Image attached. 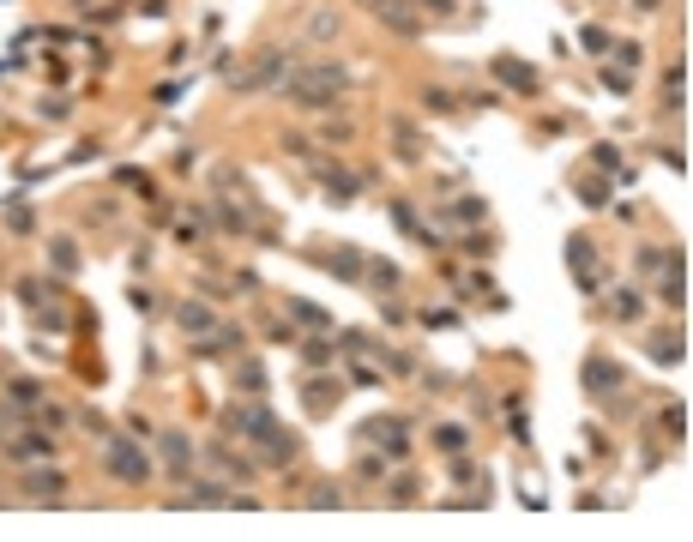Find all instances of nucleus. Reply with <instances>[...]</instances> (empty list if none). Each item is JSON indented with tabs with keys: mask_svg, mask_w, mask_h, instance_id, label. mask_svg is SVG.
Here are the masks:
<instances>
[{
	"mask_svg": "<svg viewBox=\"0 0 693 542\" xmlns=\"http://www.w3.org/2000/svg\"><path fill=\"white\" fill-rule=\"evenodd\" d=\"M290 320L314 325V332H332V314H326V307H314V301H302V296H290Z\"/></svg>",
	"mask_w": 693,
	"mask_h": 542,
	"instance_id": "obj_16",
	"label": "nucleus"
},
{
	"mask_svg": "<svg viewBox=\"0 0 693 542\" xmlns=\"http://www.w3.org/2000/svg\"><path fill=\"white\" fill-rule=\"evenodd\" d=\"M308 506H320V512H332V506H344V494H338V488H314V494H308Z\"/></svg>",
	"mask_w": 693,
	"mask_h": 542,
	"instance_id": "obj_40",
	"label": "nucleus"
},
{
	"mask_svg": "<svg viewBox=\"0 0 693 542\" xmlns=\"http://www.w3.org/2000/svg\"><path fill=\"white\" fill-rule=\"evenodd\" d=\"M49 260H55V271H79V247H73L67 235H55L49 241Z\"/></svg>",
	"mask_w": 693,
	"mask_h": 542,
	"instance_id": "obj_20",
	"label": "nucleus"
},
{
	"mask_svg": "<svg viewBox=\"0 0 693 542\" xmlns=\"http://www.w3.org/2000/svg\"><path fill=\"white\" fill-rule=\"evenodd\" d=\"M236 386L248 392V398H259V392H266V368H259V361H241V368H236Z\"/></svg>",
	"mask_w": 693,
	"mask_h": 542,
	"instance_id": "obj_21",
	"label": "nucleus"
},
{
	"mask_svg": "<svg viewBox=\"0 0 693 542\" xmlns=\"http://www.w3.org/2000/svg\"><path fill=\"white\" fill-rule=\"evenodd\" d=\"M591 163H597V169H615V175H621V157H615V145H591Z\"/></svg>",
	"mask_w": 693,
	"mask_h": 542,
	"instance_id": "obj_39",
	"label": "nucleus"
},
{
	"mask_svg": "<svg viewBox=\"0 0 693 542\" xmlns=\"http://www.w3.org/2000/svg\"><path fill=\"white\" fill-rule=\"evenodd\" d=\"M332 271H338V278H362V253H338Z\"/></svg>",
	"mask_w": 693,
	"mask_h": 542,
	"instance_id": "obj_38",
	"label": "nucleus"
},
{
	"mask_svg": "<svg viewBox=\"0 0 693 542\" xmlns=\"http://www.w3.org/2000/svg\"><path fill=\"white\" fill-rule=\"evenodd\" d=\"M422 102H428V109H440V115H446V109H453V91H435V84H428V91H422Z\"/></svg>",
	"mask_w": 693,
	"mask_h": 542,
	"instance_id": "obj_42",
	"label": "nucleus"
},
{
	"mask_svg": "<svg viewBox=\"0 0 693 542\" xmlns=\"http://www.w3.org/2000/svg\"><path fill=\"white\" fill-rule=\"evenodd\" d=\"M603 91H615V97H627V91H634V73H621V67H609V73H603Z\"/></svg>",
	"mask_w": 693,
	"mask_h": 542,
	"instance_id": "obj_36",
	"label": "nucleus"
},
{
	"mask_svg": "<svg viewBox=\"0 0 693 542\" xmlns=\"http://www.w3.org/2000/svg\"><path fill=\"white\" fill-rule=\"evenodd\" d=\"M326 356H332V343H320V338L302 343V361H326Z\"/></svg>",
	"mask_w": 693,
	"mask_h": 542,
	"instance_id": "obj_44",
	"label": "nucleus"
},
{
	"mask_svg": "<svg viewBox=\"0 0 693 542\" xmlns=\"http://www.w3.org/2000/svg\"><path fill=\"white\" fill-rule=\"evenodd\" d=\"M218 223L230 229V235H248V218H241V211H236L230 200H218Z\"/></svg>",
	"mask_w": 693,
	"mask_h": 542,
	"instance_id": "obj_32",
	"label": "nucleus"
},
{
	"mask_svg": "<svg viewBox=\"0 0 693 542\" xmlns=\"http://www.w3.org/2000/svg\"><path fill=\"white\" fill-rule=\"evenodd\" d=\"M579 386H585L591 398H603L609 386H621V368H615L609 356H591V361H585V374H579Z\"/></svg>",
	"mask_w": 693,
	"mask_h": 542,
	"instance_id": "obj_11",
	"label": "nucleus"
},
{
	"mask_svg": "<svg viewBox=\"0 0 693 542\" xmlns=\"http://www.w3.org/2000/svg\"><path fill=\"white\" fill-rule=\"evenodd\" d=\"M212 464H223V470H230V476H241V482H254V464L236 458V452H230L223 440H212Z\"/></svg>",
	"mask_w": 693,
	"mask_h": 542,
	"instance_id": "obj_18",
	"label": "nucleus"
},
{
	"mask_svg": "<svg viewBox=\"0 0 693 542\" xmlns=\"http://www.w3.org/2000/svg\"><path fill=\"white\" fill-rule=\"evenodd\" d=\"M416 494H422L416 476H410V470H398V476H392V506H416Z\"/></svg>",
	"mask_w": 693,
	"mask_h": 542,
	"instance_id": "obj_27",
	"label": "nucleus"
},
{
	"mask_svg": "<svg viewBox=\"0 0 693 542\" xmlns=\"http://www.w3.org/2000/svg\"><path fill=\"white\" fill-rule=\"evenodd\" d=\"M362 271H368V283H374V296H386L398 283V265L392 260H362Z\"/></svg>",
	"mask_w": 693,
	"mask_h": 542,
	"instance_id": "obj_19",
	"label": "nucleus"
},
{
	"mask_svg": "<svg viewBox=\"0 0 693 542\" xmlns=\"http://www.w3.org/2000/svg\"><path fill=\"white\" fill-rule=\"evenodd\" d=\"M392 151H398V157H404V163H416V157H422V133H416V127H410V120H392Z\"/></svg>",
	"mask_w": 693,
	"mask_h": 542,
	"instance_id": "obj_17",
	"label": "nucleus"
},
{
	"mask_svg": "<svg viewBox=\"0 0 693 542\" xmlns=\"http://www.w3.org/2000/svg\"><path fill=\"white\" fill-rule=\"evenodd\" d=\"M6 398H13V404H37L42 386H37V380H6Z\"/></svg>",
	"mask_w": 693,
	"mask_h": 542,
	"instance_id": "obj_33",
	"label": "nucleus"
},
{
	"mask_svg": "<svg viewBox=\"0 0 693 542\" xmlns=\"http://www.w3.org/2000/svg\"><path fill=\"white\" fill-rule=\"evenodd\" d=\"M230 428H241V434H248V440L259 446V452H266V458L272 464H290L296 458V434H284V428H277V416L272 410H266V404H248V410H230Z\"/></svg>",
	"mask_w": 693,
	"mask_h": 542,
	"instance_id": "obj_2",
	"label": "nucleus"
},
{
	"mask_svg": "<svg viewBox=\"0 0 693 542\" xmlns=\"http://www.w3.org/2000/svg\"><path fill=\"white\" fill-rule=\"evenodd\" d=\"M362 434H368V440H374L380 452H386V458H404V452H410V434H404V416H374L368 428H362Z\"/></svg>",
	"mask_w": 693,
	"mask_h": 542,
	"instance_id": "obj_8",
	"label": "nucleus"
},
{
	"mask_svg": "<svg viewBox=\"0 0 693 542\" xmlns=\"http://www.w3.org/2000/svg\"><path fill=\"white\" fill-rule=\"evenodd\" d=\"M320 139H326V145H344V139H356V120H326V127H320Z\"/></svg>",
	"mask_w": 693,
	"mask_h": 542,
	"instance_id": "obj_31",
	"label": "nucleus"
},
{
	"mask_svg": "<svg viewBox=\"0 0 693 542\" xmlns=\"http://www.w3.org/2000/svg\"><path fill=\"white\" fill-rule=\"evenodd\" d=\"M567 265H573V271H591V265H597V247L585 235H573V241H567Z\"/></svg>",
	"mask_w": 693,
	"mask_h": 542,
	"instance_id": "obj_23",
	"label": "nucleus"
},
{
	"mask_svg": "<svg viewBox=\"0 0 693 542\" xmlns=\"http://www.w3.org/2000/svg\"><path fill=\"white\" fill-rule=\"evenodd\" d=\"M453 218H458V223H476V218H482V205H476V200H458Z\"/></svg>",
	"mask_w": 693,
	"mask_h": 542,
	"instance_id": "obj_45",
	"label": "nucleus"
},
{
	"mask_svg": "<svg viewBox=\"0 0 693 542\" xmlns=\"http://www.w3.org/2000/svg\"><path fill=\"white\" fill-rule=\"evenodd\" d=\"M495 79L507 84V91H518V97H536V91H543V79H536L525 60H513V55H495Z\"/></svg>",
	"mask_w": 693,
	"mask_h": 542,
	"instance_id": "obj_9",
	"label": "nucleus"
},
{
	"mask_svg": "<svg viewBox=\"0 0 693 542\" xmlns=\"http://www.w3.org/2000/svg\"><path fill=\"white\" fill-rule=\"evenodd\" d=\"M320 181H326V200H338V205H350L362 193V181L350 169H320Z\"/></svg>",
	"mask_w": 693,
	"mask_h": 542,
	"instance_id": "obj_14",
	"label": "nucleus"
},
{
	"mask_svg": "<svg viewBox=\"0 0 693 542\" xmlns=\"http://www.w3.org/2000/svg\"><path fill=\"white\" fill-rule=\"evenodd\" d=\"M615 55H621V73H634L639 60H645V55H639V42H615Z\"/></svg>",
	"mask_w": 693,
	"mask_h": 542,
	"instance_id": "obj_41",
	"label": "nucleus"
},
{
	"mask_svg": "<svg viewBox=\"0 0 693 542\" xmlns=\"http://www.w3.org/2000/svg\"><path fill=\"white\" fill-rule=\"evenodd\" d=\"M194 488L187 494H176V506H230V488L223 482H212V476H187Z\"/></svg>",
	"mask_w": 693,
	"mask_h": 542,
	"instance_id": "obj_12",
	"label": "nucleus"
},
{
	"mask_svg": "<svg viewBox=\"0 0 693 542\" xmlns=\"http://www.w3.org/2000/svg\"><path fill=\"white\" fill-rule=\"evenodd\" d=\"M344 91H350V73L338 60H308V67H290L277 79V97L296 102V109H332V102H344Z\"/></svg>",
	"mask_w": 693,
	"mask_h": 542,
	"instance_id": "obj_1",
	"label": "nucleus"
},
{
	"mask_svg": "<svg viewBox=\"0 0 693 542\" xmlns=\"http://www.w3.org/2000/svg\"><path fill=\"white\" fill-rule=\"evenodd\" d=\"M681 102H688V67L675 60L670 73H663V109H681Z\"/></svg>",
	"mask_w": 693,
	"mask_h": 542,
	"instance_id": "obj_15",
	"label": "nucleus"
},
{
	"mask_svg": "<svg viewBox=\"0 0 693 542\" xmlns=\"http://www.w3.org/2000/svg\"><path fill=\"white\" fill-rule=\"evenodd\" d=\"M464 440H471V434H464L458 422H446V428H435V446H440V452H464Z\"/></svg>",
	"mask_w": 693,
	"mask_h": 542,
	"instance_id": "obj_29",
	"label": "nucleus"
},
{
	"mask_svg": "<svg viewBox=\"0 0 693 542\" xmlns=\"http://www.w3.org/2000/svg\"><path fill=\"white\" fill-rule=\"evenodd\" d=\"M24 501H49V506H60V501H67V470H55V464H37V470H24Z\"/></svg>",
	"mask_w": 693,
	"mask_h": 542,
	"instance_id": "obj_6",
	"label": "nucleus"
},
{
	"mask_svg": "<svg viewBox=\"0 0 693 542\" xmlns=\"http://www.w3.org/2000/svg\"><path fill=\"white\" fill-rule=\"evenodd\" d=\"M344 374H350V380H356L362 392H374V386H380V374H374V368H368V361L356 356V350H350V361H344Z\"/></svg>",
	"mask_w": 693,
	"mask_h": 542,
	"instance_id": "obj_25",
	"label": "nucleus"
},
{
	"mask_svg": "<svg viewBox=\"0 0 693 542\" xmlns=\"http://www.w3.org/2000/svg\"><path fill=\"white\" fill-rule=\"evenodd\" d=\"M308 37H338V13H332V6H320L314 19H308Z\"/></svg>",
	"mask_w": 693,
	"mask_h": 542,
	"instance_id": "obj_30",
	"label": "nucleus"
},
{
	"mask_svg": "<svg viewBox=\"0 0 693 542\" xmlns=\"http://www.w3.org/2000/svg\"><path fill=\"white\" fill-rule=\"evenodd\" d=\"M158 446H163V464H169V470H176V476L187 482V464H194V440H187L181 428H163Z\"/></svg>",
	"mask_w": 693,
	"mask_h": 542,
	"instance_id": "obj_10",
	"label": "nucleus"
},
{
	"mask_svg": "<svg viewBox=\"0 0 693 542\" xmlns=\"http://www.w3.org/2000/svg\"><path fill=\"white\" fill-rule=\"evenodd\" d=\"M657 301H663V307H681V301H688V253H681V247H670V253H663V283H657Z\"/></svg>",
	"mask_w": 693,
	"mask_h": 542,
	"instance_id": "obj_7",
	"label": "nucleus"
},
{
	"mask_svg": "<svg viewBox=\"0 0 693 542\" xmlns=\"http://www.w3.org/2000/svg\"><path fill=\"white\" fill-rule=\"evenodd\" d=\"M176 325H181V332H187V338H205V332L218 325V314H212L205 301H194V296H187V301H181V307H176Z\"/></svg>",
	"mask_w": 693,
	"mask_h": 542,
	"instance_id": "obj_13",
	"label": "nucleus"
},
{
	"mask_svg": "<svg viewBox=\"0 0 693 542\" xmlns=\"http://www.w3.org/2000/svg\"><path fill=\"white\" fill-rule=\"evenodd\" d=\"M652 356H657V361H681V356H688V343H681V332H657Z\"/></svg>",
	"mask_w": 693,
	"mask_h": 542,
	"instance_id": "obj_22",
	"label": "nucleus"
},
{
	"mask_svg": "<svg viewBox=\"0 0 693 542\" xmlns=\"http://www.w3.org/2000/svg\"><path fill=\"white\" fill-rule=\"evenodd\" d=\"M284 73H290V49H277V42H272V49H259L241 73H230V91H236V97H266V91H277Z\"/></svg>",
	"mask_w": 693,
	"mask_h": 542,
	"instance_id": "obj_3",
	"label": "nucleus"
},
{
	"mask_svg": "<svg viewBox=\"0 0 693 542\" xmlns=\"http://www.w3.org/2000/svg\"><path fill=\"white\" fill-rule=\"evenodd\" d=\"M645 314V296L639 289H615V320H639Z\"/></svg>",
	"mask_w": 693,
	"mask_h": 542,
	"instance_id": "obj_24",
	"label": "nucleus"
},
{
	"mask_svg": "<svg viewBox=\"0 0 693 542\" xmlns=\"http://www.w3.org/2000/svg\"><path fill=\"white\" fill-rule=\"evenodd\" d=\"M464 253H471V260H489V253H495V235L471 229V235H464Z\"/></svg>",
	"mask_w": 693,
	"mask_h": 542,
	"instance_id": "obj_34",
	"label": "nucleus"
},
{
	"mask_svg": "<svg viewBox=\"0 0 693 542\" xmlns=\"http://www.w3.org/2000/svg\"><path fill=\"white\" fill-rule=\"evenodd\" d=\"M362 6H368L386 31H398V37H422V19H416L410 0H362Z\"/></svg>",
	"mask_w": 693,
	"mask_h": 542,
	"instance_id": "obj_5",
	"label": "nucleus"
},
{
	"mask_svg": "<svg viewBox=\"0 0 693 542\" xmlns=\"http://www.w3.org/2000/svg\"><path fill=\"white\" fill-rule=\"evenodd\" d=\"M67 109H73L67 97H42V102H37V115H42V120H67Z\"/></svg>",
	"mask_w": 693,
	"mask_h": 542,
	"instance_id": "obj_37",
	"label": "nucleus"
},
{
	"mask_svg": "<svg viewBox=\"0 0 693 542\" xmlns=\"http://www.w3.org/2000/svg\"><path fill=\"white\" fill-rule=\"evenodd\" d=\"M37 422H42V428H49V434H55V428H67V422H73V416H67L60 404H37Z\"/></svg>",
	"mask_w": 693,
	"mask_h": 542,
	"instance_id": "obj_35",
	"label": "nucleus"
},
{
	"mask_svg": "<svg viewBox=\"0 0 693 542\" xmlns=\"http://www.w3.org/2000/svg\"><path fill=\"white\" fill-rule=\"evenodd\" d=\"M103 470L115 482H151V458L133 434H103Z\"/></svg>",
	"mask_w": 693,
	"mask_h": 542,
	"instance_id": "obj_4",
	"label": "nucleus"
},
{
	"mask_svg": "<svg viewBox=\"0 0 693 542\" xmlns=\"http://www.w3.org/2000/svg\"><path fill=\"white\" fill-rule=\"evenodd\" d=\"M579 37H585V55H603V42H609V37H603V31H597V24H585Z\"/></svg>",
	"mask_w": 693,
	"mask_h": 542,
	"instance_id": "obj_43",
	"label": "nucleus"
},
{
	"mask_svg": "<svg viewBox=\"0 0 693 542\" xmlns=\"http://www.w3.org/2000/svg\"><path fill=\"white\" fill-rule=\"evenodd\" d=\"M634 6H639V13H657V6H663V0H634Z\"/></svg>",
	"mask_w": 693,
	"mask_h": 542,
	"instance_id": "obj_46",
	"label": "nucleus"
},
{
	"mask_svg": "<svg viewBox=\"0 0 693 542\" xmlns=\"http://www.w3.org/2000/svg\"><path fill=\"white\" fill-rule=\"evenodd\" d=\"M579 200H585V205H609V181H603V175H579Z\"/></svg>",
	"mask_w": 693,
	"mask_h": 542,
	"instance_id": "obj_26",
	"label": "nucleus"
},
{
	"mask_svg": "<svg viewBox=\"0 0 693 542\" xmlns=\"http://www.w3.org/2000/svg\"><path fill=\"white\" fill-rule=\"evenodd\" d=\"M663 434H670L675 446L688 440V410H681V404H670V410H663Z\"/></svg>",
	"mask_w": 693,
	"mask_h": 542,
	"instance_id": "obj_28",
	"label": "nucleus"
}]
</instances>
